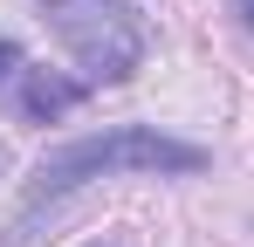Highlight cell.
<instances>
[{"mask_svg":"<svg viewBox=\"0 0 254 247\" xmlns=\"http://www.w3.org/2000/svg\"><path fill=\"white\" fill-rule=\"evenodd\" d=\"M199 165H206L199 144H179V137H158V130H110V137H83V144L48 151L28 199H55V192L103 179V172H199Z\"/></svg>","mask_w":254,"mask_h":247,"instance_id":"1","label":"cell"},{"mask_svg":"<svg viewBox=\"0 0 254 247\" xmlns=\"http://www.w3.org/2000/svg\"><path fill=\"white\" fill-rule=\"evenodd\" d=\"M55 28L62 41L83 55V69L96 82H117L137 69V55H144V35H137V21H130V7H96V0H62L55 7Z\"/></svg>","mask_w":254,"mask_h":247,"instance_id":"2","label":"cell"},{"mask_svg":"<svg viewBox=\"0 0 254 247\" xmlns=\"http://www.w3.org/2000/svg\"><path fill=\"white\" fill-rule=\"evenodd\" d=\"M76 103H83V82L28 69V82H21V117L28 124H48V117H62V110H76Z\"/></svg>","mask_w":254,"mask_h":247,"instance_id":"3","label":"cell"},{"mask_svg":"<svg viewBox=\"0 0 254 247\" xmlns=\"http://www.w3.org/2000/svg\"><path fill=\"white\" fill-rule=\"evenodd\" d=\"M14 76H21V48H14V41H0V89H7Z\"/></svg>","mask_w":254,"mask_h":247,"instance_id":"4","label":"cell"},{"mask_svg":"<svg viewBox=\"0 0 254 247\" xmlns=\"http://www.w3.org/2000/svg\"><path fill=\"white\" fill-rule=\"evenodd\" d=\"M234 7H241V21H248V28H254V0H234Z\"/></svg>","mask_w":254,"mask_h":247,"instance_id":"5","label":"cell"}]
</instances>
